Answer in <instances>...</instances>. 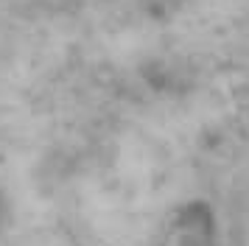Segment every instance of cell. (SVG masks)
Wrapping results in <instances>:
<instances>
[{
  "instance_id": "1",
  "label": "cell",
  "mask_w": 249,
  "mask_h": 246,
  "mask_svg": "<svg viewBox=\"0 0 249 246\" xmlns=\"http://www.w3.org/2000/svg\"><path fill=\"white\" fill-rule=\"evenodd\" d=\"M221 218L213 201L188 199L165 221V246H221Z\"/></svg>"
}]
</instances>
